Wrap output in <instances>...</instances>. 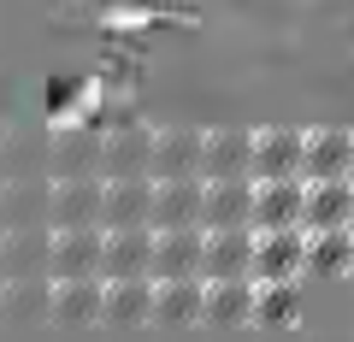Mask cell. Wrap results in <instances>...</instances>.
<instances>
[{
  "label": "cell",
  "instance_id": "6da1fadb",
  "mask_svg": "<svg viewBox=\"0 0 354 342\" xmlns=\"http://www.w3.org/2000/svg\"><path fill=\"white\" fill-rule=\"evenodd\" d=\"M106 213V183L77 178V183H53L48 189V225L53 230H101Z\"/></svg>",
  "mask_w": 354,
  "mask_h": 342
},
{
  "label": "cell",
  "instance_id": "7a4b0ae2",
  "mask_svg": "<svg viewBox=\"0 0 354 342\" xmlns=\"http://www.w3.org/2000/svg\"><path fill=\"white\" fill-rule=\"evenodd\" d=\"M153 230H207V178H171L153 189Z\"/></svg>",
  "mask_w": 354,
  "mask_h": 342
},
{
  "label": "cell",
  "instance_id": "3957f363",
  "mask_svg": "<svg viewBox=\"0 0 354 342\" xmlns=\"http://www.w3.org/2000/svg\"><path fill=\"white\" fill-rule=\"evenodd\" d=\"M106 266V230H53V283L65 278H101Z\"/></svg>",
  "mask_w": 354,
  "mask_h": 342
},
{
  "label": "cell",
  "instance_id": "277c9868",
  "mask_svg": "<svg viewBox=\"0 0 354 342\" xmlns=\"http://www.w3.org/2000/svg\"><path fill=\"white\" fill-rule=\"evenodd\" d=\"M207 236H213V230H160V254H153V283L207 278Z\"/></svg>",
  "mask_w": 354,
  "mask_h": 342
},
{
  "label": "cell",
  "instance_id": "5b68a950",
  "mask_svg": "<svg viewBox=\"0 0 354 342\" xmlns=\"http://www.w3.org/2000/svg\"><path fill=\"white\" fill-rule=\"evenodd\" d=\"M153 189L160 183H148V178H113L101 230H153Z\"/></svg>",
  "mask_w": 354,
  "mask_h": 342
},
{
  "label": "cell",
  "instance_id": "8992f818",
  "mask_svg": "<svg viewBox=\"0 0 354 342\" xmlns=\"http://www.w3.org/2000/svg\"><path fill=\"white\" fill-rule=\"evenodd\" d=\"M307 178V136L301 130H266L254 148V183H283Z\"/></svg>",
  "mask_w": 354,
  "mask_h": 342
},
{
  "label": "cell",
  "instance_id": "52a82bcc",
  "mask_svg": "<svg viewBox=\"0 0 354 342\" xmlns=\"http://www.w3.org/2000/svg\"><path fill=\"white\" fill-rule=\"evenodd\" d=\"M254 230H307V178L260 183V201H254Z\"/></svg>",
  "mask_w": 354,
  "mask_h": 342
},
{
  "label": "cell",
  "instance_id": "ba28073f",
  "mask_svg": "<svg viewBox=\"0 0 354 342\" xmlns=\"http://www.w3.org/2000/svg\"><path fill=\"white\" fill-rule=\"evenodd\" d=\"M153 254H160V230H106V266L101 278H153Z\"/></svg>",
  "mask_w": 354,
  "mask_h": 342
},
{
  "label": "cell",
  "instance_id": "9c48e42d",
  "mask_svg": "<svg viewBox=\"0 0 354 342\" xmlns=\"http://www.w3.org/2000/svg\"><path fill=\"white\" fill-rule=\"evenodd\" d=\"M254 260H260V230H213L207 236V283L254 278Z\"/></svg>",
  "mask_w": 354,
  "mask_h": 342
},
{
  "label": "cell",
  "instance_id": "30bf717a",
  "mask_svg": "<svg viewBox=\"0 0 354 342\" xmlns=\"http://www.w3.org/2000/svg\"><path fill=\"white\" fill-rule=\"evenodd\" d=\"M307 266V230H260L254 283H295Z\"/></svg>",
  "mask_w": 354,
  "mask_h": 342
},
{
  "label": "cell",
  "instance_id": "8fae6325",
  "mask_svg": "<svg viewBox=\"0 0 354 342\" xmlns=\"http://www.w3.org/2000/svg\"><path fill=\"white\" fill-rule=\"evenodd\" d=\"M254 201H260L254 178L207 183V230H254Z\"/></svg>",
  "mask_w": 354,
  "mask_h": 342
},
{
  "label": "cell",
  "instance_id": "7c38bea8",
  "mask_svg": "<svg viewBox=\"0 0 354 342\" xmlns=\"http://www.w3.org/2000/svg\"><path fill=\"white\" fill-rule=\"evenodd\" d=\"M207 165V136H195V130H171V136H153V183H171V178H201Z\"/></svg>",
  "mask_w": 354,
  "mask_h": 342
},
{
  "label": "cell",
  "instance_id": "4fadbf2b",
  "mask_svg": "<svg viewBox=\"0 0 354 342\" xmlns=\"http://www.w3.org/2000/svg\"><path fill=\"white\" fill-rule=\"evenodd\" d=\"M254 148H260V136H248V130H218V136H207V165H201V178H207V183L254 178Z\"/></svg>",
  "mask_w": 354,
  "mask_h": 342
},
{
  "label": "cell",
  "instance_id": "5bb4252c",
  "mask_svg": "<svg viewBox=\"0 0 354 342\" xmlns=\"http://www.w3.org/2000/svg\"><path fill=\"white\" fill-rule=\"evenodd\" d=\"M354 178V130H313L307 136V183Z\"/></svg>",
  "mask_w": 354,
  "mask_h": 342
},
{
  "label": "cell",
  "instance_id": "9a60e30c",
  "mask_svg": "<svg viewBox=\"0 0 354 342\" xmlns=\"http://www.w3.org/2000/svg\"><path fill=\"white\" fill-rule=\"evenodd\" d=\"M307 230H354V178L307 183Z\"/></svg>",
  "mask_w": 354,
  "mask_h": 342
},
{
  "label": "cell",
  "instance_id": "2e32d148",
  "mask_svg": "<svg viewBox=\"0 0 354 342\" xmlns=\"http://www.w3.org/2000/svg\"><path fill=\"white\" fill-rule=\"evenodd\" d=\"M53 230H12L6 236V260L0 278H53Z\"/></svg>",
  "mask_w": 354,
  "mask_h": 342
},
{
  "label": "cell",
  "instance_id": "e0dca14e",
  "mask_svg": "<svg viewBox=\"0 0 354 342\" xmlns=\"http://www.w3.org/2000/svg\"><path fill=\"white\" fill-rule=\"evenodd\" d=\"M207 319H218V325H242V319H260V283H254V278L207 283Z\"/></svg>",
  "mask_w": 354,
  "mask_h": 342
},
{
  "label": "cell",
  "instance_id": "ac0fdd59",
  "mask_svg": "<svg viewBox=\"0 0 354 342\" xmlns=\"http://www.w3.org/2000/svg\"><path fill=\"white\" fill-rule=\"evenodd\" d=\"M153 313H160V283H153V278H118V283H106V319L136 325V319H153Z\"/></svg>",
  "mask_w": 354,
  "mask_h": 342
},
{
  "label": "cell",
  "instance_id": "d6986e66",
  "mask_svg": "<svg viewBox=\"0 0 354 342\" xmlns=\"http://www.w3.org/2000/svg\"><path fill=\"white\" fill-rule=\"evenodd\" d=\"M53 319H106V278L53 283Z\"/></svg>",
  "mask_w": 354,
  "mask_h": 342
},
{
  "label": "cell",
  "instance_id": "ffe728a7",
  "mask_svg": "<svg viewBox=\"0 0 354 342\" xmlns=\"http://www.w3.org/2000/svg\"><path fill=\"white\" fill-rule=\"evenodd\" d=\"M307 266L313 272H354V230H307Z\"/></svg>",
  "mask_w": 354,
  "mask_h": 342
},
{
  "label": "cell",
  "instance_id": "44dd1931",
  "mask_svg": "<svg viewBox=\"0 0 354 342\" xmlns=\"http://www.w3.org/2000/svg\"><path fill=\"white\" fill-rule=\"evenodd\" d=\"M153 319H207V278H177V283H160V313Z\"/></svg>",
  "mask_w": 354,
  "mask_h": 342
},
{
  "label": "cell",
  "instance_id": "7402d4cb",
  "mask_svg": "<svg viewBox=\"0 0 354 342\" xmlns=\"http://www.w3.org/2000/svg\"><path fill=\"white\" fill-rule=\"evenodd\" d=\"M0 283H6V313L12 319L53 313V278H0Z\"/></svg>",
  "mask_w": 354,
  "mask_h": 342
},
{
  "label": "cell",
  "instance_id": "603a6c76",
  "mask_svg": "<svg viewBox=\"0 0 354 342\" xmlns=\"http://www.w3.org/2000/svg\"><path fill=\"white\" fill-rule=\"evenodd\" d=\"M295 313V283H260V319H290Z\"/></svg>",
  "mask_w": 354,
  "mask_h": 342
},
{
  "label": "cell",
  "instance_id": "cb8c5ba5",
  "mask_svg": "<svg viewBox=\"0 0 354 342\" xmlns=\"http://www.w3.org/2000/svg\"><path fill=\"white\" fill-rule=\"evenodd\" d=\"M0 313H6V283H0Z\"/></svg>",
  "mask_w": 354,
  "mask_h": 342
},
{
  "label": "cell",
  "instance_id": "d4e9b609",
  "mask_svg": "<svg viewBox=\"0 0 354 342\" xmlns=\"http://www.w3.org/2000/svg\"><path fill=\"white\" fill-rule=\"evenodd\" d=\"M0 260H6V236H0Z\"/></svg>",
  "mask_w": 354,
  "mask_h": 342
}]
</instances>
